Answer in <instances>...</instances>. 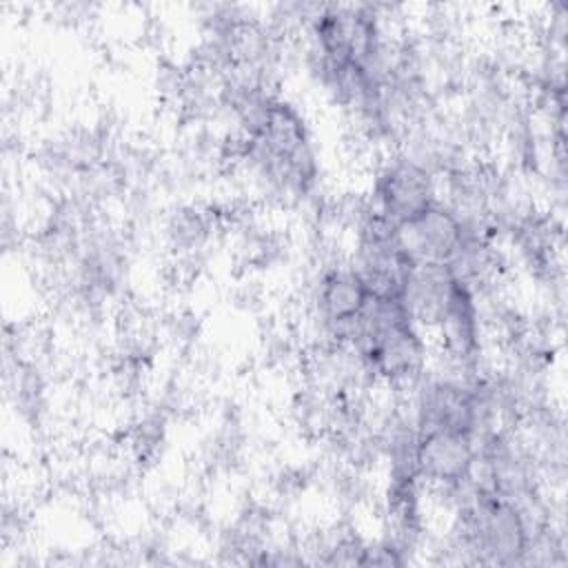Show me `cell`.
Segmentation results:
<instances>
[{"mask_svg": "<svg viewBox=\"0 0 568 568\" xmlns=\"http://www.w3.org/2000/svg\"><path fill=\"white\" fill-rule=\"evenodd\" d=\"M435 202V180L424 162L415 158H395L379 169L371 209L390 224L402 226Z\"/></svg>", "mask_w": 568, "mask_h": 568, "instance_id": "obj_1", "label": "cell"}, {"mask_svg": "<svg viewBox=\"0 0 568 568\" xmlns=\"http://www.w3.org/2000/svg\"><path fill=\"white\" fill-rule=\"evenodd\" d=\"M397 237L413 264H450L466 240L459 213L442 202L397 226Z\"/></svg>", "mask_w": 568, "mask_h": 568, "instance_id": "obj_2", "label": "cell"}, {"mask_svg": "<svg viewBox=\"0 0 568 568\" xmlns=\"http://www.w3.org/2000/svg\"><path fill=\"white\" fill-rule=\"evenodd\" d=\"M368 297L371 293L353 266H337L322 275L317 288V315L335 344H351Z\"/></svg>", "mask_w": 568, "mask_h": 568, "instance_id": "obj_3", "label": "cell"}, {"mask_svg": "<svg viewBox=\"0 0 568 568\" xmlns=\"http://www.w3.org/2000/svg\"><path fill=\"white\" fill-rule=\"evenodd\" d=\"M477 435L450 428L417 433V473L439 488L462 481L473 464Z\"/></svg>", "mask_w": 568, "mask_h": 568, "instance_id": "obj_4", "label": "cell"}]
</instances>
